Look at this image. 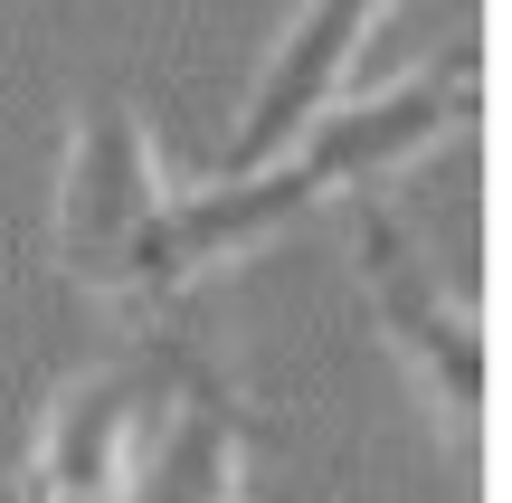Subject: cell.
<instances>
[{
  "label": "cell",
  "mask_w": 512,
  "mask_h": 503,
  "mask_svg": "<svg viewBox=\"0 0 512 503\" xmlns=\"http://www.w3.org/2000/svg\"><path fill=\"white\" fill-rule=\"evenodd\" d=\"M162 152L143 133L133 95H95L67 133V171H57V266L95 285L124 314H162Z\"/></svg>",
  "instance_id": "obj_2"
},
{
  "label": "cell",
  "mask_w": 512,
  "mask_h": 503,
  "mask_svg": "<svg viewBox=\"0 0 512 503\" xmlns=\"http://www.w3.org/2000/svg\"><path fill=\"white\" fill-rule=\"evenodd\" d=\"M351 266H361V304H370V323H380V342L408 361V380L427 390L437 428L456 437V447H475L484 437V323H475V304H465L456 285L437 276V257H427L380 200H361V190H351Z\"/></svg>",
  "instance_id": "obj_3"
},
{
  "label": "cell",
  "mask_w": 512,
  "mask_h": 503,
  "mask_svg": "<svg viewBox=\"0 0 512 503\" xmlns=\"http://www.w3.org/2000/svg\"><path fill=\"white\" fill-rule=\"evenodd\" d=\"M475 105H484L475 48H446L437 67L389 76V86L361 95V105H342V95H332V105L313 114V124L294 133L275 162L219 171V190H200V200H171V209H162V295L181 304L219 257H238V247L275 238L285 219H304V209L342 200V190L389 181V171L418 162V152L456 143V133L475 124Z\"/></svg>",
  "instance_id": "obj_1"
},
{
  "label": "cell",
  "mask_w": 512,
  "mask_h": 503,
  "mask_svg": "<svg viewBox=\"0 0 512 503\" xmlns=\"http://www.w3.org/2000/svg\"><path fill=\"white\" fill-rule=\"evenodd\" d=\"M380 19H389V0H304V10L285 19V38H275V57H266V76H256L247 114H238L228 171L275 162V152H285L294 133L332 105V95H342L351 57L370 48V29H380Z\"/></svg>",
  "instance_id": "obj_6"
},
{
  "label": "cell",
  "mask_w": 512,
  "mask_h": 503,
  "mask_svg": "<svg viewBox=\"0 0 512 503\" xmlns=\"http://www.w3.org/2000/svg\"><path fill=\"white\" fill-rule=\"evenodd\" d=\"M162 361H95L38 409V437L10 475V503H124Z\"/></svg>",
  "instance_id": "obj_4"
},
{
  "label": "cell",
  "mask_w": 512,
  "mask_h": 503,
  "mask_svg": "<svg viewBox=\"0 0 512 503\" xmlns=\"http://www.w3.org/2000/svg\"><path fill=\"white\" fill-rule=\"evenodd\" d=\"M238 485H247V409L228 371H209L190 342H162V390H152L124 503H238Z\"/></svg>",
  "instance_id": "obj_5"
}]
</instances>
